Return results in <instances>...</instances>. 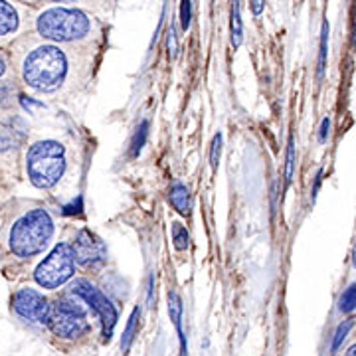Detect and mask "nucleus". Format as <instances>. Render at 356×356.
Returning a JSON list of instances; mask_svg holds the SVG:
<instances>
[{"mask_svg":"<svg viewBox=\"0 0 356 356\" xmlns=\"http://www.w3.org/2000/svg\"><path fill=\"white\" fill-rule=\"evenodd\" d=\"M168 202L170 206L177 210L180 216H188L192 210V196H191V191L184 186V184H172L170 186V191H168Z\"/></svg>","mask_w":356,"mask_h":356,"instance_id":"obj_11","label":"nucleus"},{"mask_svg":"<svg viewBox=\"0 0 356 356\" xmlns=\"http://www.w3.org/2000/svg\"><path fill=\"white\" fill-rule=\"evenodd\" d=\"M50 301L32 287H24L13 297V309L16 315L30 323H46L50 315Z\"/></svg>","mask_w":356,"mask_h":356,"instance_id":"obj_8","label":"nucleus"},{"mask_svg":"<svg viewBox=\"0 0 356 356\" xmlns=\"http://www.w3.org/2000/svg\"><path fill=\"white\" fill-rule=\"evenodd\" d=\"M191 22H192L191 0H182V2H180V26H182V30H184V32L191 28Z\"/></svg>","mask_w":356,"mask_h":356,"instance_id":"obj_21","label":"nucleus"},{"mask_svg":"<svg viewBox=\"0 0 356 356\" xmlns=\"http://www.w3.org/2000/svg\"><path fill=\"white\" fill-rule=\"evenodd\" d=\"M329 135H331V117H325L318 129V143H327Z\"/></svg>","mask_w":356,"mask_h":356,"instance_id":"obj_24","label":"nucleus"},{"mask_svg":"<svg viewBox=\"0 0 356 356\" xmlns=\"http://www.w3.org/2000/svg\"><path fill=\"white\" fill-rule=\"evenodd\" d=\"M54 234V222L46 210H30L10 229L8 245L18 257H32L44 252Z\"/></svg>","mask_w":356,"mask_h":356,"instance_id":"obj_2","label":"nucleus"},{"mask_svg":"<svg viewBox=\"0 0 356 356\" xmlns=\"http://www.w3.org/2000/svg\"><path fill=\"white\" fill-rule=\"evenodd\" d=\"M172 242H175V248L178 252H184L191 245V234H188L186 226H182L180 222L172 224Z\"/></svg>","mask_w":356,"mask_h":356,"instance_id":"obj_19","label":"nucleus"},{"mask_svg":"<svg viewBox=\"0 0 356 356\" xmlns=\"http://www.w3.org/2000/svg\"><path fill=\"white\" fill-rule=\"evenodd\" d=\"M295 163H297V154H295V140L289 139L287 145V161H285V182L289 184L295 175Z\"/></svg>","mask_w":356,"mask_h":356,"instance_id":"obj_20","label":"nucleus"},{"mask_svg":"<svg viewBox=\"0 0 356 356\" xmlns=\"http://www.w3.org/2000/svg\"><path fill=\"white\" fill-rule=\"evenodd\" d=\"M139 318L140 307H135L127 321V327H125V331H123V337H121V350H123V353H127L129 348H131V344H133V341H135V334L139 331Z\"/></svg>","mask_w":356,"mask_h":356,"instance_id":"obj_14","label":"nucleus"},{"mask_svg":"<svg viewBox=\"0 0 356 356\" xmlns=\"http://www.w3.org/2000/svg\"><path fill=\"white\" fill-rule=\"evenodd\" d=\"M56 2H72V0H56Z\"/></svg>","mask_w":356,"mask_h":356,"instance_id":"obj_33","label":"nucleus"},{"mask_svg":"<svg viewBox=\"0 0 356 356\" xmlns=\"http://www.w3.org/2000/svg\"><path fill=\"white\" fill-rule=\"evenodd\" d=\"M67 58L56 46H40L24 58L22 79L28 88L40 93H51L64 83Z\"/></svg>","mask_w":356,"mask_h":356,"instance_id":"obj_1","label":"nucleus"},{"mask_svg":"<svg viewBox=\"0 0 356 356\" xmlns=\"http://www.w3.org/2000/svg\"><path fill=\"white\" fill-rule=\"evenodd\" d=\"M327 56H329V22H323L321 28V46H318V60H317V77L323 79L325 70H327Z\"/></svg>","mask_w":356,"mask_h":356,"instance_id":"obj_15","label":"nucleus"},{"mask_svg":"<svg viewBox=\"0 0 356 356\" xmlns=\"http://www.w3.org/2000/svg\"><path fill=\"white\" fill-rule=\"evenodd\" d=\"M36 28L40 36L54 42H76L91 32V20L76 8H50L40 14Z\"/></svg>","mask_w":356,"mask_h":356,"instance_id":"obj_4","label":"nucleus"},{"mask_svg":"<svg viewBox=\"0 0 356 356\" xmlns=\"http://www.w3.org/2000/svg\"><path fill=\"white\" fill-rule=\"evenodd\" d=\"M74 273H76L74 245L58 243L48 254V257L36 267L34 277L38 281L40 287H44V289H58L60 285H64L65 281L72 280Z\"/></svg>","mask_w":356,"mask_h":356,"instance_id":"obj_5","label":"nucleus"},{"mask_svg":"<svg viewBox=\"0 0 356 356\" xmlns=\"http://www.w3.org/2000/svg\"><path fill=\"white\" fill-rule=\"evenodd\" d=\"M168 317L172 321L175 329L178 332V341H180V356H188V346H186V337L182 331V301L178 297L177 291L168 293Z\"/></svg>","mask_w":356,"mask_h":356,"instance_id":"obj_10","label":"nucleus"},{"mask_svg":"<svg viewBox=\"0 0 356 356\" xmlns=\"http://www.w3.org/2000/svg\"><path fill=\"white\" fill-rule=\"evenodd\" d=\"M229 36H232V46L238 48L243 38V22L242 10H240V0H232V16H229Z\"/></svg>","mask_w":356,"mask_h":356,"instance_id":"obj_13","label":"nucleus"},{"mask_svg":"<svg viewBox=\"0 0 356 356\" xmlns=\"http://www.w3.org/2000/svg\"><path fill=\"white\" fill-rule=\"evenodd\" d=\"M250 4H252V13L255 16H259V14L264 13V8H266V0H250Z\"/></svg>","mask_w":356,"mask_h":356,"instance_id":"obj_27","label":"nucleus"},{"mask_svg":"<svg viewBox=\"0 0 356 356\" xmlns=\"http://www.w3.org/2000/svg\"><path fill=\"white\" fill-rule=\"evenodd\" d=\"M353 327H355V318L348 317L344 318L343 323L337 327V331L332 334V341H331V355H337L339 350H341V346L344 344V341L348 339V334L353 331Z\"/></svg>","mask_w":356,"mask_h":356,"instance_id":"obj_18","label":"nucleus"},{"mask_svg":"<svg viewBox=\"0 0 356 356\" xmlns=\"http://www.w3.org/2000/svg\"><path fill=\"white\" fill-rule=\"evenodd\" d=\"M46 323L50 331L62 339H77L88 331L86 309L74 299H58L50 307V315Z\"/></svg>","mask_w":356,"mask_h":356,"instance_id":"obj_6","label":"nucleus"},{"mask_svg":"<svg viewBox=\"0 0 356 356\" xmlns=\"http://www.w3.org/2000/svg\"><path fill=\"white\" fill-rule=\"evenodd\" d=\"M6 72V64H4V60L0 58V77H2V74Z\"/></svg>","mask_w":356,"mask_h":356,"instance_id":"obj_32","label":"nucleus"},{"mask_svg":"<svg viewBox=\"0 0 356 356\" xmlns=\"http://www.w3.org/2000/svg\"><path fill=\"white\" fill-rule=\"evenodd\" d=\"M74 254L79 266L97 267L105 264L107 248L95 234H91L89 229H81L74 242Z\"/></svg>","mask_w":356,"mask_h":356,"instance_id":"obj_9","label":"nucleus"},{"mask_svg":"<svg viewBox=\"0 0 356 356\" xmlns=\"http://www.w3.org/2000/svg\"><path fill=\"white\" fill-rule=\"evenodd\" d=\"M220 154H222V135L218 133V135H214V139H212V149H210V165H212L214 170L220 165Z\"/></svg>","mask_w":356,"mask_h":356,"instance_id":"obj_22","label":"nucleus"},{"mask_svg":"<svg viewBox=\"0 0 356 356\" xmlns=\"http://www.w3.org/2000/svg\"><path fill=\"white\" fill-rule=\"evenodd\" d=\"M350 261H353V267L356 269V238H355V243H353V254H350Z\"/></svg>","mask_w":356,"mask_h":356,"instance_id":"obj_31","label":"nucleus"},{"mask_svg":"<svg viewBox=\"0 0 356 356\" xmlns=\"http://www.w3.org/2000/svg\"><path fill=\"white\" fill-rule=\"evenodd\" d=\"M81 212V198H77V202L70 204L64 208V214H79Z\"/></svg>","mask_w":356,"mask_h":356,"instance_id":"obj_28","label":"nucleus"},{"mask_svg":"<svg viewBox=\"0 0 356 356\" xmlns=\"http://www.w3.org/2000/svg\"><path fill=\"white\" fill-rule=\"evenodd\" d=\"M26 172L34 186L51 188L65 172V149L58 140H40L26 154Z\"/></svg>","mask_w":356,"mask_h":356,"instance_id":"obj_3","label":"nucleus"},{"mask_svg":"<svg viewBox=\"0 0 356 356\" xmlns=\"http://www.w3.org/2000/svg\"><path fill=\"white\" fill-rule=\"evenodd\" d=\"M321 182H323V170H318L317 177H315V184H313V188H311V200L315 202L317 200V194L318 188H321Z\"/></svg>","mask_w":356,"mask_h":356,"instance_id":"obj_26","label":"nucleus"},{"mask_svg":"<svg viewBox=\"0 0 356 356\" xmlns=\"http://www.w3.org/2000/svg\"><path fill=\"white\" fill-rule=\"evenodd\" d=\"M344 356H356V343H353L344 350Z\"/></svg>","mask_w":356,"mask_h":356,"instance_id":"obj_30","label":"nucleus"},{"mask_svg":"<svg viewBox=\"0 0 356 356\" xmlns=\"http://www.w3.org/2000/svg\"><path fill=\"white\" fill-rule=\"evenodd\" d=\"M72 291L76 293L77 297H81V299L95 311V315L102 321L103 337H105V341H109L111 334H113L115 325H117V309H115L113 303L109 301V297H105V295H103L93 283H89L88 280L74 281Z\"/></svg>","mask_w":356,"mask_h":356,"instance_id":"obj_7","label":"nucleus"},{"mask_svg":"<svg viewBox=\"0 0 356 356\" xmlns=\"http://www.w3.org/2000/svg\"><path fill=\"white\" fill-rule=\"evenodd\" d=\"M166 48H168V58L175 60L178 56V38H177V28L170 24V30L166 34Z\"/></svg>","mask_w":356,"mask_h":356,"instance_id":"obj_23","label":"nucleus"},{"mask_svg":"<svg viewBox=\"0 0 356 356\" xmlns=\"http://www.w3.org/2000/svg\"><path fill=\"white\" fill-rule=\"evenodd\" d=\"M337 311L341 315H353L356 311V281H353L339 297V303H337Z\"/></svg>","mask_w":356,"mask_h":356,"instance_id":"obj_16","label":"nucleus"},{"mask_svg":"<svg viewBox=\"0 0 356 356\" xmlns=\"http://www.w3.org/2000/svg\"><path fill=\"white\" fill-rule=\"evenodd\" d=\"M13 99V91L8 86H0V107H8Z\"/></svg>","mask_w":356,"mask_h":356,"instance_id":"obj_25","label":"nucleus"},{"mask_svg":"<svg viewBox=\"0 0 356 356\" xmlns=\"http://www.w3.org/2000/svg\"><path fill=\"white\" fill-rule=\"evenodd\" d=\"M154 303V275L149 277V295H147V305L153 307Z\"/></svg>","mask_w":356,"mask_h":356,"instance_id":"obj_29","label":"nucleus"},{"mask_svg":"<svg viewBox=\"0 0 356 356\" xmlns=\"http://www.w3.org/2000/svg\"><path fill=\"white\" fill-rule=\"evenodd\" d=\"M18 13L10 2L0 0V36L13 34L14 30L18 28Z\"/></svg>","mask_w":356,"mask_h":356,"instance_id":"obj_12","label":"nucleus"},{"mask_svg":"<svg viewBox=\"0 0 356 356\" xmlns=\"http://www.w3.org/2000/svg\"><path fill=\"white\" fill-rule=\"evenodd\" d=\"M147 137H149V121L143 119L139 123V127H137V131H135V135H133V139H131V145H129L131 159H137L139 156L143 147H145V143H147Z\"/></svg>","mask_w":356,"mask_h":356,"instance_id":"obj_17","label":"nucleus"}]
</instances>
